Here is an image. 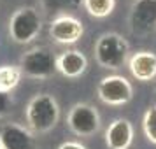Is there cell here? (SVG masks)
I'll list each match as a JSON object with an SVG mask.
<instances>
[{
    "label": "cell",
    "instance_id": "cell-1",
    "mask_svg": "<svg viewBox=\"0 0 156 149\" xmlns=\"http://www.w3.org/2000/svg\"><path fill=\"white\" fill-rule=\"evenodd\" d=\"M25 116H27V125L32 132L48 133L56 126L60 119V105L53 95L39 93L30 98Z\"/></svg>",
    "mask_w": 156,
    "mask_h": 149
},
{
    "label": "cell",
    "instance_id": "cell-2",
    "mask_svg": "<svg viewBox=\"0 0 156 149\" xmlns=\"http://www.w3.org/2000/svg\"><path fill=\"white\" fill-rule=\"evenodd\" d=\"M95 60L100 67L116 70L128 60V42L119 34H104L95 44Z\"/></svg>",
    "mask_w": 156,
    "mask_h": 149
},
{
    "label": "cell",
    "instance_id": "cell-3",
    "mask_svg": "<svg viewBox=\"0 0 156 149\" xmlns=\"http://www.w3.org/2000/svg\"><path fill=\"white\" fill-rule=\"evenodd\" d=\"M42 30V18L35 7H20L9 20V35L18 44H28Z\"/></svg>",
    "mask_w": 156,
    "mask_h": 149
},
{
    "label": "cell",
    "instance_id": "cell-4",
    "mask_svg": "<svg viewBox=\"0 0 156 149\" xmlns=\"http://www.w3.org/2000/svg\"><path fill=\"white\" fill-rule=\"evenodd\" d=\"M56 60L58 58L46 48H32L21 56L20 69L28 77L46 79L58 70Z\"/></svg>",
    "mask_w": 156,
    "mask_h": 149
},
{
    "label": "cell",
    "instance_id": "cell-5",
    "mask_svg": "<svg viewBox=\"0 0 156 149\" xmlns=\"http://www.w3.org/2000/svg\"><path fill=\"white\" fill-rule=\"evenodd\" d=\"M97 93L107 105H125L133 97V88L123 76H105L100 79Z\"/></svg>",
    "mask_w": 156,
    "mask_h": 149
},
{
    "label": "cell",
    "instance_id": "cell-6",
    "mask_svg": "<svg viewBox=\"0 0 156 149\" xmlns=\"http://www.w3.org/2000/svg\"><path fill=\"white\" fill-rule=\"evenodd\" d=\"M69 128L79 137H91L100 130L98 111L90 104H76L67 116Z\"/></svg>",
    "mask_w": 156,
    "mask_h": 149
},
{
    "label": "cell",
    "instance_id": "cell-7",
    "mask_svg": "<svg viewBox=\"0 0 156 149\" xmlns=\"http://www.w3.org/2000/svg\"><path fill=\"white\" fill-rule=\"evenodd\" d=\"M84 34V27L77 18L62 14L49 25V35L56 44H76Z\"/></svg>",
    "mask_w": 156,
    "mask_h": 149
},
{
    "label": "cell",
    "instance_id": "cell-8",
    "mask_svg": "<svg viewBox=\"0 0 156 149\" xmlns=\"http://www.w3.org/2000/svg\"><path fill=\"white\" fill-rule=\"evenodd\" d=\"M130 27L137 34L156 28V0H135L130 11Z\"/></svg>",
    "mask_w": 156,
    "mask_h": 149
},
{
    "label": "cell",
    "instance_id": "cell-9",
    "mask_svg": "<svg viewBox=\"0 0 156 149\" xmlns=\"http://www.w3.org/2000/svg\"><path fill=\"white\" fill-rule=\"evenodd\" d=\"M0 146L2 149H37V142L30 128L9 123L0 130Z\"/></svg>",
    "mask_w": 156,
    "mask_h": 149
},
{
    "label": "cell",
    "instance_id": "cell-10",
    "mask_svg": "<svg viewBox=\"0 0 156 149\" xmlns=\"http://www.w3.org/2000/svg\"><path fill=\"white\" fill-rule=\"evenodd\" d=\"M128 69L137 81H153L156 79V55L153 51H139L130 56Z\"/></svg>",
    "mask_w": 156,
    "mask_h": 149
},
{
    "label": "cell",
    "instance_id": "cell-11",
    "mask_svg": "<svg viewBox=\"0 0 156 149\" xmlns=\"http://www.w3.org/2000/svg\"><path fill=\"white\" fill-rule=\"evenodd\" d=\"M133 142V126L128 119H114L105 130V144L109 149H128Z\"/></svg>",
    "mask_w": 156,
    "mask_h": 149
},
{
    "label": "cell",
    "instance_id": "cell-12",
    "mask_svg": "<svg viewBox=\"0 0 156 149\" xmlns=\"http://www.w3.org/2000/svg\"><path fill=\"white\" fill-rule=\"evenodd\" d=\"M88 67V60L86 56L77 49H69L62 53L56 60V69L58 72L69 79H76L83 76Z\"/></svg>",
    "mask_w": 156,
    "mask_h": 149
},
{
    "label": "cell",
    "instance_id": "cell-13",
    "mask_svg": "<svg viewBox=\"0 0 156 149\" xmlns=\"http://www.w3.org/2000/svg\"><path fill=\"white\" fill-rule=\"evenodd\" d=\"M23 77V72L16 65H4L0 67V90L2 91H11L20 84Z\"/></svg>",
    "mask_w": 156,
    "mask_h": 149
},
{
    "label": "cell",
    "instance_id": "cell-14",
    "mask_svg": "<svg viewBox=\"0 0 156 149\" xmlns=\"http://www.w3.org/2000/svg\"><path fill=\"white\" fill-rule=\"evenodd\" d=\"M84 0H41V5L48 12H70L77 11Z\"/></svg>",
    "mask_w": 156,
    "mask_h": 149
},
{
    "label": "cell",
    "instance_id": "cell-15",
    "mask_svg": "<svg viewBox=\"0 0 156 149\" xmlns=\"http://www.w3.org/2000/svg\"><path fill=\"white\" fill-rule=\"evenodd\" d=\"M84 9L90 16L95 18H107L114 11L116 0H84Z\"/></svg>",
    "mask_w": 156,
    "mask_h": 149
},
{
    "label": "cell",
    "instance_id": "cell-16",
    "mask_svg": "<svg viewBox=\"0 0 156 149\" xmlns=\"http://www.w3.org/2000/svg\"><path fill=\"white\" fill-rule=\"evenodd\" d=\"M142 128H144V133L149 139V142L156 144V105H151L144 112Z\"/></svg>",
    "mask_w": 156,
    "mask_h": 149
},
{
    "label": "cell",
    "instance_id": "cell-17",
    "mask_svg": "<svg viewBox=\"0 0 156 149\" xmlns=\"http://www.w3.org/2000/svg\"><path fill=\"white\" fill-rule=\"evenodd\" d=\"M11 107H12V98H11L9 91L0 90V116H5L11 111Z\"/></svg>",
    "mask_w": 156,
    "mask_h": 149
},
{
    "label": "cell",
    "instance_id": "cell-18",
    "mask_svg": "<svg viewBox=\"0 0 156 149\" xmlns=\"http://www.w3.org/2000/svg\"><path fill=\"white\" fill-rule=\"evenodd\" d=\"M58 149H86L81 142H76V140H67V142H63L62 146Z\"/></svg>",
    "mask_w": 156,
    "mask_h": 149
},
{
    "label": "cell",
    "instance_id": "cell-19",
    "mask_svg": "<svg viewBox=\"0 0 156 149\" xmlns=\"http://www.w3.org/2000/svg\"><path fill=\"white\" fill-rule=\"evenodd\" d=\"M0 149H2V146H0Z\"/></svg>",
    "mask_w": 156,
    "mask_h": 149
}]
</instances>
